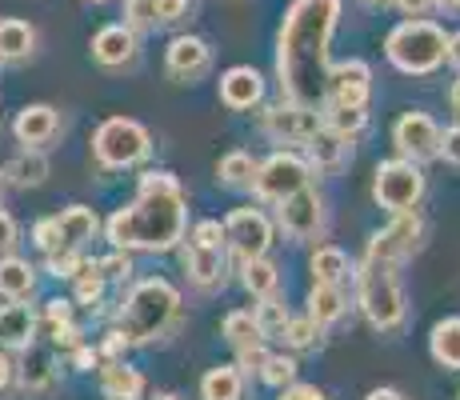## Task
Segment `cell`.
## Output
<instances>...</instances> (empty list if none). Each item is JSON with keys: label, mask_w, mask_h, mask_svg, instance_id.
Masks as SVG:
<instances>
[{"label": "cell", "mask_w": 460, "mask_h": 400, "mask_svg": "<svg viewBox=\"0 0 460 400\" xmlns=\"http://www.w3.org/2000/svg\"><path fill=\"white\" fill-rule=\"evenodd\" d=\"M321 117L332 132H341L349 140H357L368 129V109H352V104H321Z\"/></svg>", "instance_id": "36"}, {"label": "cell", "mask_w": 460, "mask_h": 400, "mask_svg": "<svg viewBox=\"0 0 460 400\" xmlns=\"http://www.w3.org/2000/svg\"><path fill=\"white\" fill-rule=\"evenodd\" d=\"M440 160H448V164L460 168V124L440 129Z\"/></svg>", "instance_id": "51"}, {"label": "cell", "mask_w": 460, "mask_h": 400, "mask_svg": "<svg viewBox=\"0 0 460 400\" xmlns=\"http://www.w3.org/2000/svg\"><path fill=\"white\" fill-rule=\"evenodd\" d=\"M153 400H184V396H181V393H156Z\"/></svg>", "instance_id": "61"}, {"label": "cell", "mask_w": 460, "mask_h": 400, "mask_svg": "<svg viewBox=\"0 0 460 400\" xmlns=\"http://www.w3.org/2000/svg\"><path fill=\"white\" fill-rule=\"evenodd\" d=\"M445 49H448V32L437 21H424V16H409L385 37L388 65L404 76H432L445 65Z\"/></svg>", "instance_id": "5"}, {"label": "cell", "mask_w": 460, "mask_h": 400, "mask_svg": "<svg viewBox=\"0 0 460 400\" xmlns=\"http://www.w3.org/2000/svg\"><path fill=\"white\" fill-rule=\"evenodd\" d=\"M13 385H16V360L8 349H0V396H4Z\"/></svg>", "instance_id": "54"}, {"label": "cell", "mask_w": 460, "mask_h": 400, "mask_svg": "<svg viewBox=\"0 0 460 400\" xmlns=\"http://www.w3.org/2000/svg\"><path fill=\"white\" fill-rule=\"evenodd\" d=\"M88 4H109V0H88Z\"/></svg>", "instance_id": "62"}, {"label": "cell", "mask_w": 460, "mask_h": 400, "mask_svg": "<svg viewBox=\"0 0 460 400\" xmlns=\"http://www.w3.org/2000/svg\"><path fill=\"white\" fill-rule=\"evenodd\" d=\"M296 372H300V364H296L293 352H269L256 377H261L269 388H285V385H293L296 380Z\"/></svg>", "instance_id": "39"}, {"label": "cell", "mask_w": 460, "mask_h": 400, "mask_svg": "<svg viewBox=\"0 0 460 400\" xmlns=\"http://www.w3.org/2000/svg\"><path fill=\"white\" fill-rule=\"evenodd\" d=\"M57 233H60V248H84L96 240V233H101V217H96L88 204H68V209H60L57 217Z\"/></svg>", "instance_id": "23"}, {"label": "cell", "mask_w": 460, "mask_h": 400, "mask_svg": "<svg viewBox=\"0 0 460 400\" xmlns=\"http://www.w3.org/2000/svg\"><path fill=\"white\" fill-rule=\"evenodd\" d=\"M52 164L44 156V148H21L4 168H0V181L13 184V189H40L49 181Z\"/></svg>", "instance_id": "25"}, {"label": "cell", "mask_w": 460, "mask_h": 400, "mask_svg": "<svg viewBox=\"0 0 460 400\" xmlns=\"http://www.w3.org/2000/svg\"><path fill=\"white\" fill-rule=\"evenodd\" d=\"M252 316H256V324H261V333H264V341H277L280 333H285V324H288V308H285V300H280V292L277 297H264V300H256L252 305Z\"/></svg>", "instance_id": "38"}, {"label": "cell", "mask_w": 460, "mask_h": 400, "mask_svg": "<svg viewBox=\"0 0 460 400\" xmlns=\"http://www.w3.org/2000/svg\"><path fill=\"white\" fill-rule=\"evenodd\" d=\"M93 156L109 173H125L153 156V132L132 117H109L93 132Z\"/></svg>", "instance_id": "6"}, {"label": "cell", "mask_w": 460, "mask_h": 400, "mask_svg": "<svg viewBox=\"0 0 460 400\" xmlns=\"http://www.w3.org/2000/svg\"><path fill=\"white\" fill-rule=\"evenodd\" d=\"M189 228V197H184L176 173L148 168L137 184V197L104 220V240L125 253H172L181 248Z\"/></svg>", "instance_id": "2"}, {"label": "cell", "mask_w": 460, "mask_h": 400, "mask_svg": "<svg viewBox=\"0 0 460 400\" xmlns=\"http://www.w3.org/2000/svg\"><path fill=\"white\" fill-rule=\"evenodd\" d=\"M448 104H453V112L460 117V76L453 80V88H448Z\"/></svg>", "instance_id": "58"}, {"label": "cell", "mask_w": 460, "mask_h": 400, "mask_svg": "<svg viewBox=\"0 0 460 400\" xmlns=\"http://www.w3.org/2000/svg\"><path fill=\"white\" fill-rule=\"evenodd\" d=\"M101 393L104 400H145V372L128 360H101Z\"/></svg>", "instance_id": "24"}, {"label": "cell", "mask_w": 460, "mask_h": 400, "mask_svg": "<svg viewBox=\"0 0 460 400\" xmlns=\"http://www.w3.org/2000/svg\"><path fill=\"white\" fill-rule=\"evenodd\" d=\"M220 104L233 112H252L264 104V76L252 65H233L220 76Z\"/></svg>", "instance_id": "19"}, {"label": "cell", "mask_w": 460, "mask_h": 400, "mask_svg": "<svg viewBox=\"0 0 460 400\" xmlns=\"http://www.w3.org/2000/svg\"><path fill=\"white\" fill-rule=\"evenodd\" d=\"M300 153H305L308 168H313V176H336L341 168H349L352 140L341 137V132H332L329 124H321V129H316L313 137L300 145Z\"/></svg>", "instance_id": "16"}, {"label": "cell", "mask_w": 460, "mask_h": 400, "mask_svg": "<svg viewBox=\"0 0 460 400\" xmlns=\"http://www.w3.org/2000/svg\"><path fill=\"white\" fill-rule=\"evenodd\" d=\"M429 352L445 372H460V316H445L432 324Z\"/></svg>", "instance_id": "31"}, {"label": "cell", "mask_w": 460, "mask_h": 400, "mask_svg": "<svg viewBox=\"0 0 460 400\" xmlns=\"http://www.w3.org/2000/svg\"><path fill=\"white\" fill-rule=\"evenodd\" d=\"M132 349L128 344V336L120 333V328H109V333H104V341L96 344V352H101V360H125V352Z\"/></svg>", "instance_id": "46"}, {"label": "cell", "mask_w": 460, "mask_h": 400, "mask_svg": "<svg viewBox=\"0 0 460 400\" xmlns=\"http://www.w3.org/2000/svg\"><path fill=\"white\" fill-rule=\"evenodd\" d=\"M81 261H84L81 248H52V253H44V272L57 280H73Z\"/></svg>", "instance_id": "40"}, {"label": "cell", "mask_w": 460, "mask_h": 400, "mask_svg": "<svg viewBox=\"0 0 460 400\" xmlns=\"http://www.w3.org/2000/svg\"><path fill=\"white\" fill-rule=\"evenodd\" d=\"M373 96V68L365 60L349 57L329 65V88H324V104H352V109H368Z\"/></svg>", "instance_id": "14"}, {"label": "cell", "mask_w": 460, "mask_h": 400, "mask_svg": "<svg viewBox=\"0 0 460 400\" xmlns=\"http://www.w3.org/2000/svg\"><path fill=\"white\" fill-rule=\"evenodd\" d=\"M65 357H68V364H73L76 372H93V369H101V352H96L88 341H84V344H76V349H73V352H65Z\"/></svg>", "instance_id": "50"}, {"label": "cell", "mask_w": 460, "mask_h": 400, "mask_svg": "<svg viewBox=\"0 0 460 400\" xmlns=\"http://www.w3.org/2000/svg\"><path fill=\"white\" fill-rule=\"evenodd\" d=\"M16 240H21V228H16V217L8 209H0V256L13 253Z\"/></svg>", "instance_id": "52"}, {"label": "cell", "mask_w": 460, "mask_h": 400, "mask_svg": "<svg viewBox=\"0 0 460 400\" xmlns=\"http://www.w3.org/2000/svg\"><path fill=\"white\" fill-rule=\"evenodd\" d=\"M393 145H396V156L429 164V160L440 156V124L432 120L429 112L412 109L393 124Z\"/></svg>", "instance_id": "13"}, {"label": "cell", "mask_w": 460, "mask_h": 400, "mask_svg": "<svg viewBox=\"0 0 460 400\" xmlns=\"http://www.w3.org/2000/svg\"><path fill=\"white\" fill-rule=\"evenodd\" d=\"M272 225L285 233V240H293V244H316V240L324 236V228H329V204H324V197L313 184H305L293 197L277 200V220H272Z\"/></svg>", "instance_id": "9"}, {"label": "cell", "mask_w": 460, "mask_h": 400, "mask_svg": "<svg viewBox=\"0 0 460 400\" xmlns=\"http://www.w3.org/2000/svg\"><path fill=\"white\" fill-rule=\"evenodd\" d=\"M181 320V292L176 284H168L164 277H145L137 284H128V292L120 297L117 308V328L128 336V344H156Z\"/></svg>", "instance_id": "3"}, {"label": "cell", "mask_w": 460, "mask_h": 400, "mask_svg": "<svg viewBox=\"0 0 460 400\" xmlns=\"http://www.w3.org/2000/svg\"><path fill=\"white\" fill-rule=\"evenodd\" d=\"M16 388H21L24 396H44V393H52V388H57L52 352L37 349V344L21 349V360H16Z\"/></svg>", "instance_id": "21"}, {"label": "cell", "mask_w": 460, "mask_h": 400, "mask_svg": "<svg viewBox=\"0 0 460 400\" xmlns=\"http://www.w3.org/2000/svg\"><path fill=\"white\" fill-rule=\"evenodd\" d=\"M437 8L448 16H460V0H437Z\"/></svg>", "instance_id": "59"}, {"label": "cell", "mask_w": 460, "mask_h": 400, "mask_svg": "<svg viewBox=\"0 0 460 400\" xmlns=\"http://www.w3.org/2000/svg\"><path fill=\"white\" fill-rule=\"evenodd\" d=\"M220 336L233 344V352L252 349V344H264V333H261V324H256L252 308H236V313H228L225 320H220Z\"/></svg>", "instance_id": "34"}, {"label": "cell", "mask_w": 460, "mask_h": 400, "mask_svg": "<svg viewBox=\"0 0 460 400\" xmlns=\"http://www.w3.org/2000/svg\"><path fill=\"white\" fill-rule=\"evenodd\" d=\"M32 244L40 248V253H52V248H60V233H57V220L44 217L32 225Z\"/></svg>", "instance_id": "48"}, {"label": "cell", "mask_w": 460, "mask_h": 400, "mask_svg": "<svg viewBox=\"0 0 460 400\" xmlns=\"http://www.w3.org/2000/svg\"><path fill=\"white\" fill-rule=\"evenodd\" d=\"M352 284H357V305L368 324L376 333H401L404 320H409V297H404L393 264L360 261L352 272Z\"/></svg>", "instance_id": "4"}, {"label": "cell", "mask_w": 460, "mask_h": 400, "mask_svg": "<svg viewBox=\"0 0 460 400\" xmlns=\"http://www.w3.org/2000/svg\"><path fill=\"white\" fill-rule=\"evenodd\" d=\"M236 272H241V289L249 292L252 300L277 297V292H280V269H277V261H269V253L241 261V269H236Z\"/></svg>", "instance_id": "29"}, {"label": "cell", "mask_w": 460, "mask_h": 400, "mask_svg": "<svg viewBox=\"0 0 460 400\" xmlns=\"http://www.w3.org/2000/svg\"><path fill=\"white\" fill-rule=\"evenodd\" d=\"M277 393H280L277 400H332L321 385H300V380H293V385H285V388H277Z\"/></svg>", "instance_id": "49"}, {"label": "cell", "mask_w": 460, "mask_h": 400, "mask_svg": "<svg viewBox=\"0 0 460 400\" xmlns=\"http://www.w3.org/2000/svg\"><path fill=\"white\" fill-rule=\"evenodd\" d=\"M32 52H37V29H32L29 21L4 16V21H0V65L29 60Z\"/></svg>", "instance_id": "30"}, {"label": "cell", "mask_w": 460, "mask_h": 400, "mask_svg": "<svg viewBox=\"0 0 460 400\" xmlns=\"http://www.w3.org/2000/svg\"><path fill=\"white\" fill-rule=\"evenodd\" d=\"M0 184H4V181H0Z\"/></svg>", "instance_id": "63"}, {"label": "cell", "mask_w": 460, "mask_h": 400, "mask_svg": "<svg viewBox=\"0 0 460 400\" xmlns=\"http://www.w3.org/2000/svg\"><path fill=\"white\" fill-rule=\"evenodd\" d=\"M445 60H448V65H453V68H456V73H460V32H453V37H448Z\"/></svg>", "instance_id": "57"}, {"label": "cell", "mask_w": 460, "mask_h": 400, "mask_svg": "<svg viewBox=\"0 0 460 400\" xmlns=\"http://www.w3.org/2000/svg\"><path fill=\"white\" fill-rule=\"evenodd\" d=\"M305 184H313V168H308L305 153H296V148H277L272 156H264L261 164H256V181L249 192L264 204H277V200L293 197L296 189H305Z\"/></svg>", "instance_id": "8"}, {"label": "cell", "mask_w": 460, "mask_h": 400, "mask_svg": "<svg viewBox=\"0 0 460 400\" xmlns=\"http://www.w3.org/2000/svg\"><path fill=\"white\" fill-rule=\"evenodd\" d=\"M280 341L288 344L293 352H308V349H316V344L324 341V328L316 324L308 313H300V316H288V324H285V333H280Z\"/></svg>", "instance_id": "37"}, {"label": "cell", "mask_w": 460, "mask_h": 400, "mask_svg": "<svg viewBox=\"0 0 460 400\" xmlns=\"http://www.w3.org/2000/svg\"><path fill=\"white\" fill-rule=\"evenodd\" d=\"M200 400H244V372L236 364H217L200 377Z\"/></svg>", "instance_id": "32"}, {"label": "cell", "mask_w": 460, "mask_h": 400, "mask_svg": "<svg viewBox=\"0 0 460 400\" xmlns=\"http://www.w3.org/2000/svg\"><path fill=\"white\" fill-rule=\"evenodd\" d=\"M73 320V300H44V308L37 313V328L40 333H52V328H60V324H68Z\"/></svg>", "instance_id": "43"}, {"label": "cell", "mask_w": 460, "mask_h": 400, "mask_svg": "<svg viewBox=\"0 0 460 400\" xmlns=\"http://www.w3.org/2000/svg\"><path fill=\"white\" fill-rule=\"evenodd\" d=\"M228 248H208V244H192L184 248V277H189L192 289L200 292H217L225 289L228 280Z\"/></svg>", "instance_id": "17"}, {"label": "cell", "mask_w": 460, "mask_h": 400, "mask_svg": "<svg viewBox=\"0 0 460 400\" xmlns=\"http://www.w3.org/2000/svg\"><path fill=\"white\" fill-rule=\"evenodd\" d=\"M192 0H156V21L161 24H181L189 21Z\"/></svg>", "instance_id": "47"}, {"label": "cell", "mask_w": 460, "mask_h": 400, "mask_svg": "<svg viewBox=\"0 0 460 400\" xmlns=\"http://www.w3.org/2000/svg\"><path fill=\"white\" fill-rule=\"evenodd\" d=\"M264 357H269V341H264V344H252V349H241V352H236V369H241V372H261Z\"/></svg>", "instance_id": "53"}, {"label": "cell", "mask_w": 460, "mask_h": 400, "mask_svg": "<svg viewBox=\"0 0 460 400\" xmlns=\"http://www.w3.org/2000/svg\"><path fill=\"white\" fill-rule=\"evenodd\" d=\"M192 244H208V248H225V225L220 220H197L189 233Z\"/></svg>", "instance_id": "44"}, {"label": "cell", "mask_w": 460, "mask_h": 400, "mask_svg": "<svg viewBox=\"0 0 460 400\" xmlns=\"http://www.w3.org/2000/svg\"><path fill=\"white\" fill-rule=\"evenodd\" d=\"M308 272H313V284H349L357 264L344 248L336 244H316L313 248V261H308Z\"/></svg>", "instance_id": "27"}, {"label": "cell", "mask_w": 460, "mask_h": 400, "mask_svg": "<svg viewBox=\"0 0 460 400\" xmlns=\"http://www.w3.org/2000/svg\"><path fill=\"white\" fill-rule=\"evenodd\" d=\"M424 248V217L417 209L409 212H393L380 233L368 236V248H365V261H380V264H393L401 269L404 261H412Z\"/></svg>", "instance_id": "10"}, {"label": "cell", "mask_w": 460, "mask_h": 400, "mask_svg": "<svg viewBox=\"0 0 460 400\" xmlns=\"http://www.w3.org/2000/svg\"><path fill=\"white\" fill-rule=\"evenodd\" d=\"M305 313L313 316L321 328L341 324L344 313H349V292H344V284H313Z\"/></svg>", "instance_id": "28"}, {"label": "cell", "mask_w": 460, "mask_h": 400, "mask_svg": "<svg viewBox=\"0 0 460 400\" xmlns=\"http://www.w3.org/2000/svg\"><path fill=\"white\" fill-rule=\"evenodd\" d=\"M225 248L236 256V261H249V256H264L277 240V225H272L269 212L261 209H233L225 220Z\"/></svg>", "instance_id": "11"}, {"label": "cell", "mask_w": 460, "mask_h": 400, "mask_svg": "<svg viewBox=\"0 0 460 400\" xmlns=\"http://www.w3.org/2000/svg\"><path fill=\"white\" fill-rule=\"evenodd\" d=\"M96 264H101V272L109 284H125L132 277V253H125V248H112V253L101 256Z\"/></svg>", "instance_id": "42"}, {"label": "cell", "mask_w": 460, "mask_h": 400, "mask_svg": "<svg viewBox=\"0 0 460 400\" xmlns=\"http://www.w3.org/2000/svg\"><path fill=\"white\" fill-rule=\"evenodd\" d=\"M256 160L252 153H244V148H233V153H225L220 156V164H217V181L225 184V189H236V192H249L252 189V181H256Z\"/></svg>", "instance_id": "33"}, {"label": "cell", "mask_w": 460, "mask_h": 400, "mask_svg": "<svg viewBox=\"0 0 460 400\" xmlns=\"http://www.w3.org/2000/svg\"><path fill=\"white\" fill-rule=\"evenodd\" d=\"M321 124H324L321 109H313V104L285 101V96H280V104H272V109H261L264 137H272L277 145H305V140L313 137Z\"/></svg>", "instance_id": "12"}, {"label": "cell", "mask_w": 460, "mask_h": 400, "mask_svg": "<svg viewBox=\"0 0 460 400\" xmlns=\"http://www.w3.org/2000/svg\"><path fill=\"white\" fill-rule=\"evenodd\" d=\"M13 137L21 148H49L60 137V112L52 104H24L13 120Z\"/></svg>", "instance_id": "18"}, {"label": "cell", "mask_w": 460, "mask_h": 400, "mask_svg": "<svg viewBox=\"0 0 460 400\" xmlns=\"http://www.w3.org/2000/svg\"><path fill=\"white\" fill-rule=\"evenodd\" d=\"M125 24L137 37L140 32H153L161 24L156 21V0H125Z\"/></svg>", "instance_id": "41"}, {"label": "cell", "mask_w": 460, "mask_h": 400, "mask_svg": "<svg viewBox=\"0 0 460 400\" xmlns=\"http://www.w3.org/2000/svg\"><path fill=\"white\" fill-rule=\"evenodd\" d=\"M104 292H109V280H104L101 264L84 256L81 269H76V277H73V300L76 305H84V308H96L104 300Z\"/></svg>", "instance_id": "35"}, {"label": "cell", "mask_w": 460, "mask_h": 400, "mask_svg": "<svg viewBox=\"0 0 460 400\" xmlns=\"http://www.w3.org/2000/svg\"><path fill=\"white\" fill-rule=\"evenodd\" d=\"M396 8H401L404 16H424V13H432L437 8V0H393Z\"/></svg>", "instance_id": "55"}, {"label": "cell", "mask_w": 460, "mask_h": 400, "mask_svg": "<svg viewBox=\"0 0 460 400\" xmlns=\"http://www.w3.org/2000/svg\"><path fill=\"white\" fill-rule=\"evenodd\" d=\"M37 292V264L16 253L0 256V297L4 300H32Z\"/></svg>", "instance_id": "26"}, {"label": "cell", "mask_w": 460, "mask_h": 400, "mask_svg": "<svg viewBox=\"0 0 460 400\" xmlns=\"http://www.w3.org/2000/svg\"><path fill=\"white\" fill-rule=\"evenodd\" d=\"M365 400H409L401 393V388H393V385H380V388H373V393H368Z\"/></svg>", "instance_id": "56"}, {"label": "cell", "mask_w": 460, "mask_h": 400, "mask_svg": "<svg viewBox=\"0 0 460 400\" xmlns=\"http://www.w3.org/2000/svg\"><path fill=\"white\" fill-rule=\"evenodd\" d=\"M424 168L417 160H404V156H393V160H380L376 173H373V200L376 209L385 212H409L424 200Z\"/></svg>", "instance_id": "7"}, {"label": "cell", "mask_w": 460, "mask_h": 400, "mask_svg": "<svg viewBox=\"0 0 460 400\" xmlns=\"http://www.w3.org/2000/svg\"><path fill=\"white\" fill-rule=\"evenodd\" d=\"M40 336L37 328V308H29L24 300H8L4 308H0V349H29L32 341Z\"/></svg>", "instance_id": "22"}, {"label": "cell", "mask_w": 460, "mask_h": 400, "mask_svg": "<svg viewBox=\"0 0 460 400\" xmlns=\"http://www.w3.org/2000/svg\"><path fill=\"white\" fill-rule=\"evenodd\" d=\"M137 52H140V44H137V32H132L128 24H104V29L93 37V60L101 68H109V73L128 68L132 60H137Z\"/></svg>", "instance_id": "20"}, {"label": "cell", "mask_w": 460, "mask_h": 400, "mask_svg": "<svg viewBox=\"0 0 460 400\" xmlns=\"http://www.w3.org/2000/svg\"><path fill=\"white\" fill-rule=\"evenodd\" d=\"M341 24V0H293L277 37L280 96L296 104H324L332 65V32Z\"/></svg>", "instance_id": "1"}, {"label": "cell", "mask_w": 460, "mask_h": 400, "mask_svg": "<svg viewBox=\"0 0 460 400\" xmlns=\"http://www.w3.org/2000/svg\"><path fill=\"white\" fill-rule=\"evenodd\" d=\"M365 8H385V4H393V0H360Z\"/></svg>", "instance_id": "60"}, {"label": "cell", "mask_w": 460, "mask_h": 400, "mask_svg": "<svg viewBox=\"0 0 460 400\" xmlns=\"http://www.w3.org/2000/svg\"><path fill=\"white\" fill-rule=\"evenodd\" d=\"M164 68H168V76L181 80V84H197V80L212 68V44H208L205 37L181 32V37L168 40V49H164Z\"/></svg>", "instance_id": "15"}, {"label": "cell", "mask_w": 460, "mask_h": 400, "mask_svg": "<svg viewBox=\"0 0 460 400\" xmlns=\"http://www.w3.org/2000/svg\"><path fill=\"white\" fill-rule=\"evenodd\" d=\"M49 341H52V349H57V352H73L76 344H84V328L68 320V324L52 328V333H49Z\"/></svg>", "instance_id": "45"}]
</instances>
